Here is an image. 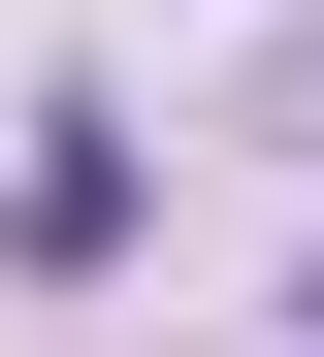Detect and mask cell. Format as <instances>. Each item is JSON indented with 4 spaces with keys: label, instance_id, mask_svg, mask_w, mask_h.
Here are the masks:
<instances>
[{
    "label": "cell",
    "instance_id": "6da1fadb",
    "mask_svg": "<svg viewBox=\"0 0 324 357\" xmlns=\"http://www.w3.org/2000/svg\"><path fill=\"white\" fill-rule=\"evenodd\" d=\"M0 260H130V130H33L0 162Z\"/></svg>",
    "mask_w": 324,
    "mask_h": 357
}]
</instances>
